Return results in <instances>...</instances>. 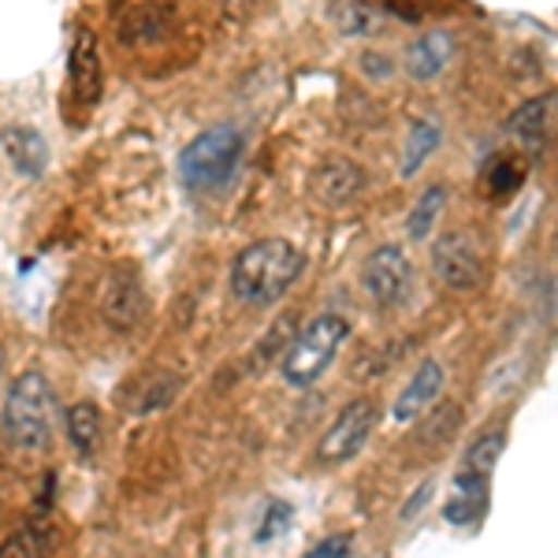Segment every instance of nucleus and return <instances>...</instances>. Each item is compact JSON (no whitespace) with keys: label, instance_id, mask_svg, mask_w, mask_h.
<instances>
[{"label":"nucleus","instance_id":"10","mask_svg":"<svg viewBox=\"0 0 558 558\" xmlns=\"http://www.w3.org/2000/svg\"><path fill=\"white\" fill-rule=\"evenodd\" d=\"M101 317L112 331H134L146 317V291L134 276H112L105 287V302H101Z\"/></svg>","mask_w":558,"mask_h":558},{"label":"nucleus","instance_id":"7","mask_svg":"<svg viewBox=\"0 0 558 558\" xmlns=\"http://www.w3.org/2000/svg\"><path fill=\"white\" fill-rule=\"evenodd\" d=\"M432 268H436L439 283L458 294L476 291V287L484 283L481 250H476V242L470 235H462V231H451V235L436 239V246H432Z\"/></svg>","mask_w":558,"mask_h":558},{"label":"nucleus","instance_id":"22","mask_svg":"<svg viewBox=\"0 0 558 558\" xmlns=\"http://www.w3.org/2000/svg\"><path fill=\"white\" fill-rule=\"evenodd\" d=\"M525 183V165L521 157H495L488 168V194L502 197V194H514L518 186Z\"/></svg>","mask_w":558,"mask_h":558},{"label":"nucleus","instance_id":"13","mask_svg":"<svg viewBox=\"0 0 558 558\" xmlns=\"http://www.w3.org/2000/svg\"><path fill=\"white\" fill-rule=\"evenodd\" d=\"M451 52H454V41L447 38L444 31L421 34V38L407 49L410 78H417V83H432V78H439L447 68V60H451Z\"/></svg>","mask_w":558,"mask_h":558},{"label":"nucleus","instance_id":"4","mask_svg":"<svg viewBox=\"0 0 558 558\" xmlns=\"http://www.w3.org/2000/svg\"><path fill=\"white\" fill-rule=\"evenodd\" d=\"M242 149H246V142H242L235 128L202 131L191 146L179 153V179L191 191H220L235 175Z\"/></svg>","mask_w":558,"mask_h":558},{"label":"nucleus","instance_id":"1","mask_svg":"<svg viewBox=\"0 0 558 558\" xmlns=\"http://www.w3.org/2000/svg\"><path fill=\"white\" fill-rule=\"evenodd\" d=\"M305 268V257L294 242L287 239H260L254 246H246L231 265V294L242 305H276L287 291L294 287V279Z\"/></svg>","mask_w":558,"mask_h":558},{"label":"nucleus","instance_id":"3","mask_svg":"<svg viewBox=\"0 0 558 558\" xmlns=\"http://www.w3.org/2000/svg\"><path fill=\"white\" fill-rule=\"evenodd\" d=\"M347 339H350L347 317H339V313H320V317H313L299 336H294L283 365H279L283 380L291 387H313L328 373V365L336 362V354L343 350Z\"/></svg>","mask_w":558,"mask_h":558},{"label":"nucleus","instance_id":"8","mask_svg":"<svg viewBox=\"0 0 558 558\" xmlns=\"http://www.w3.org/2000/svg\"><path fill=\"white\" fill-rule=\"evenodd\" d=\"M68 83H71V97L78 105L94 108L101 101L105 89V71H101V49H97V38L89 26H78L75 31V45H71V64H68Z\"/></svg>","mask_w":558,"mask_h":558},{"label":"nucleus","instance_id":"6","mask_svg":"<svg viewBox=\"0 0 558 558\" xmlns=\"http://www.w3.org/2000/svg\"><path fill=\"white\" fill-rule=\"evenodd\" d=\"M362 283L380 310H395V305L407 302L410 294V283H413V268H410V257L402 246H376L373 254L365 257V272H362Z\"/></svg>","mask_w":558,"mask_h":558},{"label":"nucleus","instance_id":"15","mask_svg":"<svg viewBox=\"0 0 558 558\" xmlns=\"http://www.w3.org/2000/svg\"><path fill=\"white\" fill-rule=\"evenodd\" d=\"M68 439L75 447L78 458H94L97 444H101V413H97L94 402H75L68 410Z\"/></svg>","mask_w":558,"mask_h":558},{"label":"nucleus","instance_id":"9","mask_svg":"<svg viewBox=\"0 0 558 558\" xmlns=\"http://www.w3.org/2000/svg\"><path fill=\"white\" fill-rule=\"evenodd\" d=\"M310 186H313V197H317V202L331 205V209H343V205H350L357 194H362L365 175H362V168H357L354 160L328 157V160H320V165L313 168Z\"/></svg>","mask_w":558,"mask_h":558},{"label":"nucleus","instance_id":"5","mask_svg":"<svg viewBox=\"0 0 558 558\" xmlns=\"http://www.w3.org/2000/svg\"><path fill=\"white\" fill-rule=\"evenodd\" d=\"M376 421H380V410H376L373 399H354L350 407H343L336 421L328 425V432L320 436L317 444V458L324 465H339L350 462L373 436Z\"/></svg>","mask_w":558,"mask_h":558},{"label":"nucleus","instance_id":"19","mask_svg":"<svg viewBox=\"0 0 558 558\" xmlns=\"http://www.w3.org/2000/svg\"><path fill=\"white\" fill-rule=\"evenodd\" d=\"M444 205H447V186H439V183L428 186V191L417 197V205L410 209V220H407L410 239H417V242L428 239L439 220V213H444Z\"/></svg>","mask_w":558,"mask_h":558},{"label":"nucleus","instance_id":"17","mask_svg":"<svg viewBox=\"0 0 558 558\" xmlns=\"http://www.w3.org/2000/svg\"><path fill=\"white\" fill-rule=\"evenodd\" d=\"M168 31H172L168 8H138V12H131L128 23L120 26L123 41H131V45H153L165 38Z\"/></svg>","mask_w":558,"mask_h":558},{"label":"nucleus","instance_id":"23","mask_svg":"<svg viewBox=\"0 0 558 558\" xmlns=\"http://www.w3.org/2000/svg\"><path fill=\"white\" fill-rule=\"evenodd\" d=\"M458 417H462V407L458 402H447V407L432 410V417L425 421V432H421V444H444L447 436H451V428L458 425Z\"/></svg>","mask_w":558,"mask_h":558},{"label":"nucleus","instance_id":"11","mask_svg":"<svg viewBox=\"0 0 558 558\" xmlns=\"http://www.w3.org/2000/svg\"><path fill=\"white\" fill-rule=\"evenodd\" d=\"M439 387H444V365L425 362L410 376V384L399 391V399H395V407H391V417L399 421V425H410L413 417H421V413L439 399Z\"/></svg>","mask_w":558,"mask_h":558},{"label":"nucleus","instance_id":"28","mask_svg":"<svg viewBox=\"0 0 558 558\" xmlns=\"http://www.w3.org/2000/svg\"><path fill=\"white\" fill-rule=\"evenodd\" d=\"M428 499H432V484H421L417 495H413V499L407 502V510H402V521H410L421 507H428Z\"/></svg>","mask_w":558,"mask_h":558},{"label":"nucleus","instance_id":"18","mask_svg":"<svg viewBox=\"0 0 558 558\" xmlns=\"http://www.w3.org/2000/svg\"><path fill=\"white\" fill-rule=\"evenodd\" d=\"M439 138H444V131H439L436 120H421L410 128V138H407V149H402V175H413L421 165L432 157V153L439 149Z\"/></svg>","mask_w":558,"mask_h":558},{"label":"nucleus","instance_id":"26","mask_svg":"<svg viewBox=\"0 0 558 558\" xmlns=\"http://www.w3.org/2000/svg\"><path fill=\"white\" fill-rule=\"evenodd\" d=\"M331 12H336L343 34H357V31H365V26H368V15L357 4H350V0H336V8H331Z\"/></svg>","mask_w":558,"mask_h":558},{"label":"nucleus","instance_id":"21","mask_svg":"<svg viewBox=\"0 0 558 558\" xmlns=\"http://www.w3.org/2000/svg\"><path fill=\"white\" fill-rule=\"evenodd\" d=\"M502 447H507V436H502V432H488V436H481L470 451H465L462 473H473V476L492 481L495 465H499V458H502Z\"/></svg>","mask_w":558,"mask_h":558},{"label":"nucleus","instance_id":"12","mask_svg":"<svg viewBox=\"0 0 558 558\" xmlns=\"http://www.w3.org/2000/svg\"><path fill=\"white\" fill-rule=\"evenodd\" d=\"M0 146H4L12 168L26 179H38L49 168V142H45L41 131L34 128H8L0 134Z\"/></svg>","mask_w":558,"mask_h":558},{"label":"nucleus","instance_id":"20","mask_svg":"<svg viewBox=\"0 0 558 558\" xmlns=\"http://www.w3.org/2000/svg\"><path fill=\"white\" fill-rule=\"evenodd\" d=\"M547 120H551V94L547 97H533V101H525L518 108L514 116H510L507 128L518 134V138L525 142H539L547 131Z\"/></svg>","mask_w":558,"mask_h":558},{"label":"nucleus","instance_id":"16","mask_svg":"<svg viewBox=\"0 0 558 558\" xmlns=\"http://www.w3.org/2000/svg\"><path fill=\"white\" fill-rule=\"evenodd\" d=\"M175 391H179V380L172 373H149V376H142L138 384H131V402H123V407H131L134 413L165 410L168 402L175 399Z\"/></svg>","mask_w":558,"mask_h":558},{"label":"nucleus","instance_id":"24","mask_svg":"<svg viewBox=\"0 0 558 558\" xmlns=\"http://www.w3.org/2000/svg\"><path fill=\"white\" fill-rule=\"evenodd\" d=\"M287 529H291V507H287V502H272V507L265 510L260 529H257V544H268V539L283 536Z\"/></svg>","mask_w":558,"mask_h":558},{"label":"nucleus","instance_id":"25","mask_svg":"<svg viewBox=\"0 0 558 558\" xmlns=\"http://www.w3.org/2000/svg\"><path fill=\"white\" fill-rule=\"evenodd\" d=\"M350 544H354V536L350 533H339V536H328L320 539L317 547H310L302 558H347L350 555Z\"/></svg>","mask_w":558,"mask_h":558},{"label":"nucleus","instance_id":"29","mask_svg":"<svg viewBox=\"0 0 558 558\" xmlns=\"http://www.w3.org/2000/svg\"><path fill=\"white\" fill-rule=\"evenodd\" d=\"M0 368H4V350H0Z\"/></svg>","mask_w":558,"mask_h":558},{"label":"nucleus","instance_id":"27","mask_svg":"<svg viewBox=\"0 0 558 558\" xmlns=\"http://www.w3.org/2000/svg\"><path fill=\"white\" fill-rule=\"evenodd\" d=\"M391 8L402 15V20H421L428 8V0H391Z\"/></svg>","mask_w":558,"mask_h":558},{"label":"nucleus","instance_id":"14","mask_svg":"<svg viewBox=\"0 0 558 558\" xmlns=\"http://www.w3.org/2000/svg\"><path fill=\"white\" fill-rule=\"evenodd\" d=\"M52 547H57V529L45 518H34L0 544V558H49Z\"/></svg>","mask_w":558,"mask_h":558},{"label":"nucleus","instance_id":"2","mask_svg":"<svg viewBox=\"0 0 558 558\" xmlns=\"http://www.w3.org/2000/svg\"><path fill=\"white\" fill-rule=\"evenodd\" d=\"M0 425L12 447L20 451H45L52 436V387L41 368H26L8 387Z\"/></svg>","mask_w":558,"mask_h":558}]
</instances>
